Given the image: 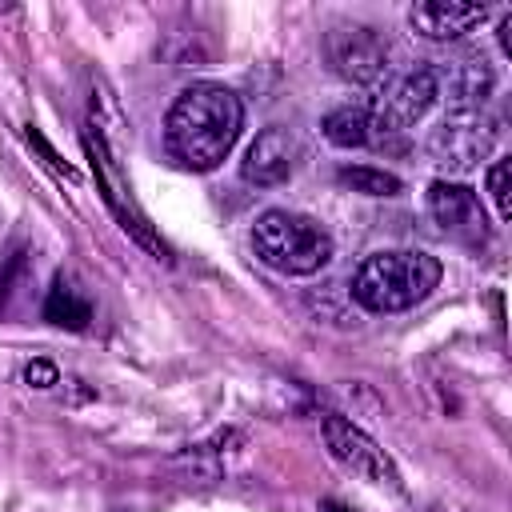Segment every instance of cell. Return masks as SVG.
<instances>
[{
  "instance_id": "obj_1",
  "label": "cell",
  "mask_w": 512,
  "mask_h": 512,
  "mask_svg": "<svg viewBox=\"0 0 512 512\" xmlns=\"http://www.w3.org/2000/svg\"><path fill=\"white\" fill-rule=\"evenodd\" d=\"M244 128V104L224 84H188L164 116V148L188 172H212L224 164Z\"/></svg>"
},
{
  "instance_id": "obj_2",
  "label": "cell",
  "mask_w": 512,
  "mask_h": 512,
  "mask_svg": "<svg viewBox=\"0 0 512 512\" xmlns=\"http://www.w3.org/2000/svg\"><path fill=\"white\" fill-rule=\"evenodd\" d=\"M440 276H444V268L432 252H420V248L372 252L360 260V268L352 276V300L376 316L408 312L440 288Z\"/></svg>"
},
{
  "instance_id": "obj_3",
  "label": "cell",
  "mask_w": 512,
  "mask_h": 512,
  "mask_svg": "<svg viewBox=\"0 0 512 512\" xmlns=\"http://www.w3.org/2000/svg\"><path fill=\"white\" fill-rule=\"evenodd\" d=\"M252 252L260 264H268L280 276H316L332 264V236L324 224H316L304 212L268 208L252 224Z\"/></svg>"
},
{
  "instance_id": "obj_4",
  "label": "cell",
  "mask_w": 512,
  "mask_h": 512,
  "mask_svg": "<svg viewBox=\"0 0 512 512\" xmlns=\"http://www.w3.org/2000/svg\"><path fill=\"white\" fill-rule=\"evenodd\" d=\"M84 152H88V160H92V172H96V184H100V192H104V204L112 208V216H116V224L148 252V256H156V260H172L168 256V244L156 236V228L148 224V216L140 212V204H136V196H132V184L124 180V172H120V160H116V148L88 124L84 128Z\"/></svg>"
},
{
  "instance_id": "obj_5",
  "label": "cell",
  "mask_w": 512,
  "mask_h": 512,
  "mask_svg": "<svg viewBox=\"0 0 512 512\" xmlns=\"http://www.w3.org/2000/svg\"><path fill=\"white\" fill-rule=\"evenodd\" d=\"M436 104V68L432 64H412L396 80L384 84V96L368 104L372 112V144H384L392 136L412 132Z\"/></svg>"
},
{
  "instance_id": "obj_6",
  "label": "cell",
  "mask_w": 512,
  "mask_h": 512,
  "mask_svg": "<svg viewBox=\"0 0 512 512\" xmlns=\"http://www.w3.org/2000/svg\"><path fill=\"white\" fill-rule=\"evenodd\" d=\"M320 436H324V448H328V456L340 464V468H348L352 476H360L364 484H372V488H388V492H404V480H400V468L392 464V456L360 428V424H352L348 416H340V412H328L324 420H320Z\"/></svg>"
},
{
  "instance_id": "obj_7",
  "label": "cell",
  "mask_w": 512,
  "mask_h": 512,
  "mask_svg": "<svg viewBox=\"0 0 512 512\" xmlns=\"http://www.w3.org/2000/svg\"><path fill=\"white\" fill-rule=\"evenodd\" d=\"M424 148H428V160L440 172L464 176L480 160L492 156V148H496V120L484 116V112H444V120L428 132Z\"/></svg>"
},
{
  "instance_id": "obj_8",
  "label": "cell",
  "mask_w": 512,
  "mask_h": 512,
  "mask_svg": "<svg viewBox=\"0 0 512 512\" xmlns=\"http://www.w3.org/2000/svg\"><path fill=\"white\" fill-rule=\"evenodd\" d=\"M324 52H328V64L340 80L356 84V88H372L384 80L388 72V40L368 28V24H340L324 36Z\"/></svg>"
},
{
  "instance_id": "obj_9",
  "label": "cell",
  "mask_w": 512,
  "mask_h": 512,
  "mask_svg": "<svg viewBox=\"0 0 512 512\" xmlns=\"http://www.w3.org/2000/svg\"><path fill=\"white\" fill-rule=\"evenodd\" d=\"M436 68V100H444L448 112H484V100L496 88V68L480 48H468Z\"/></svg>"
},
{
  "instance_id": "obj_10",
  "label": "cell",
  "mask_w": 512,
  "mask_h": 512,
  "mask_svg": "<svg viewBox=\"0 0 512 512\" xmlns=\"http://www.w3.org/2000/svg\"><path fill=\"white\" fill-rule=\"evenodd\" d=\"M428 212H432V220H436L448 236H456V240H464V244H488L492 224H488V212H484L480 196H476L468 184L432 180V184H428Z\"/></svg>"
},
{
  "instance_id": "obj_11",
  "label": "cell",
  "mask_w": 512,
  "mask_h": 512,
  "mask_svg": "<svg viewBox=\"0 0 512 512\" xmlns=\"http://www.w3.org/2000/svg\"><path fill=\"white\" fill-rule=\"evenodd\" d=\"M296 156H300L296 136L280 124H272V128L256 132V140L248 144V152L240 160V176L256 188H280L284 180H292Z\"/></svg>"
},
{
  "instance_id": "obj_12",
  "label": "cell",
  "mask_w": 512,
  "mask_h": 512,
  "mask_svg": "<svg viewBox=\"0 0 512 512\" xmlns=\"http://www.w3.org/2000/svg\"><path fill=\"white\" fill-rule=\"evenodd\" d=\"M488 4H460V0H420L408 8V24L416 36L432 40V44H448L460 40L464 32H472L476 24L488 20Z\"/></svg>"
},
{
  "instance_id": "obj_13",
  "label": "cell",
  "mask_w": 512,
  "mask_h": 512,
  "mask_svg": "<svg viewBox=\"0 0 512 512\" xmlns=\"http://www.w3.org/2000/svg\"><path fill=\"white\" fill-rule=\"evenodd\" d=\"M44 320L56 324V328H68V332H84L88 320H92V300L60 272L48 288V300H44Z\"/></svg>"
},
{
  "instance_id": "obj_14",
  "label": "cell",
  "mask_w": 512,
  "mask_h": 512,
  "mask_svg": "<svg viewBox=\"0 0 512 512\" xmlns=\"http://www.w3.org/2000/svg\"><path fill=\"white\" fill-rule=\"evenodd\" d=\"M320 132L336 148H364L372 144V112L368 104H340L320 120Z\"/></svg>"
},
{
  "instance_id": "obj_15",
  "label": "cell",
  "mask_w": 512,
  "mask_h": 512,
  "mask_svg": "<svg viewBox=\"0 0 512 512\" xmlns=\"http://www.w3.org/2000/svg\"><path fill=\"white\" fill-rule=\"evenodd\" d=\"M336 184L348 188V192H360V196H400V188H404V180L396 172H384V168H372V164L336 168Z\"/></svg>"
},
{
  "instance_id": "obj_16",
  "label": "cell",
  "mask_w": 512,
  "mask_h": 512,
  "mask_svg": "<svg viewBox=\"0 0 512 512\" xmlns=\"http://www.w3.org/2000/svg\"><path fill=\"white\" fill-rule=\"evenodd\" d=\"M484 188L496 204V216L500 220H512V156H496L484 172Z\"/></svg>"
},
{
  "instance_id": "obj_17",
  "label": "cell",
  "mask_w": 512,
  "mask_h": 512,
  "mask_svg": "<svg viewBox=\"0 0 512 512\" xmlns=\"http://www.w3.org/2000/svg\"><path fill=\"white\" fill-rule=\"evenodd\" d=\"M24 136H28V144H32V148L44 156V164H48L52 172H60V176H64V180H72V184L80 180V172H76L68 160H60V152H56V148H52V144L40 136V128H32V124H28V132H24Z\"/></svg>"
},
{
  "instance_id": "obj_18",
  "label": "cell",
  "mask_w": 512,
  "mask_h": 512,
  "mask_svg": "<svg viewBox=\"0 0 512 512\" xmlns=\"http://www.w3.org/2000/svg\"><path fill=\"white\" fill-rule=\"evenodd\" d=\"M20 272H24V248L4 252L0 256V312H4V304H8V296L16 288V280H20Z\"/></svg>"
},
{
  "instance_id": "obj_19",
  "label": "cell",
  "mask_w": 512,
  "mask_h": 512,
  "mask_svg": "<svg viewBox=\"0 0 512 512\" xmlns=\"http://www.w3.org/2000/svg\"><path fill=\"white\" fill-rule=\"evenodd\" d=\"M24 384L28 388H56L60 384V368L52 360H28L24 364Z\"/></svg>"
},
{
  "instance_id": "obj_20",
  "label": "cell",
  "mask_w": 512,
  "mask_h": 512,
  "mask_svg": "<svg viewBox=\"0 0 512 512\" xmlns=\"http://www.w3.org/2000/svg\"><path fill=\"white\" fill-rule=\"evenodd\" d=\"M496 40H500V52L512 56V12H504V20L496 24Z\"/></svg>"
},
{
  "instance_id": "obj_21",
  "label": "cell",
  "mask_w": 512,
  "mask_h": 512,
  "mask_svg": "<svg viewBox=\"0 0 512 512\" xmlns=\"http://www.w3.org/2000/svg\"><path fill=\"white\" fill-rule=\"evenodd\" d=\"M320 512H348V508H340L336 500H324V504H320Z\"/></svg>"
}]
</instances>
